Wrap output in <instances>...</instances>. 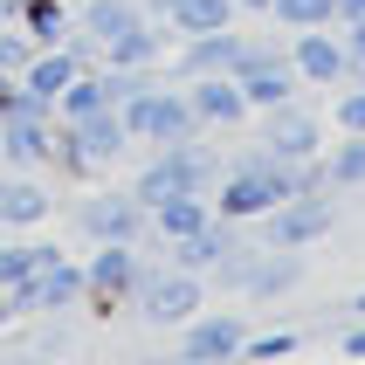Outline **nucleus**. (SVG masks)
Wrapping results in <instances>:
<instances>
[{"instance_id": "1", "label": "nucleus", "mask_w": 365, "mask_h": 365, "mask_svg": "<svg viewBox=\"0 0 365 365\" xmlns=\"http://www.w3.org/2000/svg\"><path fill=\"white\" fill-rule=\"evenodd\" d=\"M207 138V131H200ZM200 138H180V145H159L152 159L138 165V180H131V193H138V207H159L173 200V193H207L214 200V180H221V159L207 152Z\"/></svg>"}, {"instance_id": "2", "label": "nucleus", "mask_w": 365, "mask_h": 365, "mask_svg": "<svg viewBox=\"0 0 365 365\" xmlns=\"http://www.w3.org/2000/svg\"><path fill=\"white\" fill-rule=\"evenodd\" d=\"M124 131H131V145H180V138H200V118H193V103H186V83H145L138 97H124Z\"/></svg>"}, {"instance_id": "3", "label": "nucleus", "mask_w": 365, "mask_h": 365, "mask_svg": "<svg viewBox=\"0 0 365 365\" xmlns=\"http://www.w3.org/2000/svg\"><path fill=\"white\" fill-rule=\"evenodd\" d=\"M138 276H145L138 242H90V255H83V310H90V317H118V310H131Z\"/></svg>"}, {"instance_id": "4", "label": "nucleus", "mask_w": 365, "mask_h": 365, "mask_svg": "<svg viewBox=\"0 0 365 365\" xmlns=\"http://www.w3.org/2000/svg\"><path fill=\"white\" fill-rule=\"evenodd\" d=\"M235 83H242L248 110H276V103L304 97V76H297V62H289V41H242Z\"/></svg>"}, {"instance_id": "5", "label": "nucleus", "mask_w": 365, "mask_h": 365, "mask_svg": "<svg viewBox=\"0 0 365 365\" xmlns=\"http://www.w3.org/2000/svg\"><path fill=\"white\" fill-rule=\"evenodd\" d=\"M131 304H138L152 324H173V331H180L193 310H207V276H200V269H180V262H145Z\"/></svg>"}, {"instance_id": "6", "label": "nucleus", "mask_w": 365, "mask_h": 365, "mask_svg": "<svg viewBox=\"0 0 365 365\" xmlns=\"http://www.w3.org/2000/svg\"><path fill=\"white\" fill-rule=\"evenodd\" d=\"M248 227L269 248H310V242H324L331 227H338V200L331 193H289V200H276L262 221H248Z\"/></svg>"}, {"instance_id": "7", "label": "nucleus", "mask_w": 365, "mask_h": 365, "mask_svg": "<svg viewBox=\"0 0 365 365\" xmlns=\"http://www.w3.org/2000/svg\"><path fill=\"white\" fill-rule=\"evenodd\" d=\"M255 145H269L276 159H317L324 152V118L310 110L304 97H289V103H276V110H255Z\"/></svg>"}, {"instance_id": "8", "label": "nucleus", "mask_w": 365, "mask_h": 365, "mask_svg": "<svg viewBox=\"0 0 365 365\" xmlns=\"http://www.w3.org/2000/svg\"><path fill=\"white\" fill-rule=\"evenodd\" d=\"M7 297H14L21 317H69V310H83V262L62 255V262H48L41 276H28V283L7 289Z\"/></svg>"}, {"instance_id": "9", "label": "nucleus", "mask_w": 365, "mask_h": 365, "mask_svg": "<svg viewBox=\"0 0 365 365\" xmlns=\"http://www.w3.org/2000/svg\"><path fill=\"white\" fill-rule=\"evenodd\" d=\"M248 345V324L235 317V310H193L180 324V359L193 365H221V359H242Z\"/></svg>"}, {"instance_id": "10", "label": "nucleus", "mask_w": 365, "mask_h": 365, "mask_svg": "<svg viewBox=\"0 0 365 365\" xmlns=\"http://www.w3.org/2000/svg\"><path fill=\"white\" fill-rule=\"evenodd\" d=\"M76 227L90 242H138L145 235V207H138L131 186H103V193H90V200L76 207Z\"/></svg>"}, {"instance_id": "11", "label": "nucleus", "mask_w": 365, "mask_h": 365, "mask_svg": "<svg viewBox=\"0 0 365 365\" xmlns=\"http://www.w3.org/2000/svg\"><path fill=\"white\" fill-rule=\"evenodd\" d=\"M289 62H297L304 90H338V83L351 76L345 35H338V28H297V35H289Z\"/></svg>"}, {"instance_id": "12", "label": "nucleus", "mask_w": 365, "mask_h": 365, "mask_svg": "<svg viewBox=\"0 0 365 365\" xmlns=\"http://www.w3.org/2000/svg\"><path fill=\"white\" fill-rule=\"evenodd\" d=\"M235 248H248V221H235V214H214L207 227H193V235H180V242H165V262L180 269H221Z\"/></svg>"}, {"instance_id": "13", "label": "nucleus", "mask_w": 365, "mask_h": 365, "mask_svg": "<svg viewBox=\"0 0 365 365\" xmlns=\"http://www.w3.org/2000/svg\"><path fill=\"white\" fill-rule=\"evenodd\" d=\"M48 145H56V118H41V110L0 118V165L7 173H48Z\"/></svg>"}, {"instance_id": "14", "label": "nucleus", "mask_w": 365, "mask_h": 365, "mask_svg": "<svg viewBox=\"0 0 365 365\" xmlns=\"http://www.w3.org/2000/svg\"><path fill=\"white\" fill-rule=\"evenodd\" d=\"M242 41L235 28H207V35H180V48H173V83L186 76H235V62H242Z\"/></svg>"}, {"instance_id": "15", "label": "nucleus", "mask_w": 365, "mask_h": 365, "mask_svg": "<svg viewBox=\"0 0 365 365\" xmlns=\"http://www.w3.org/2000/svg\"><path fill=\"white\" fill-rule=\"evenodd\" d=\"M186 103H193L200 131H235V124H248V118H255L235 76H186Z\"/></svg>"}, {"instance_id": "16", "label": "nucleus", "mask_w": 365, "mask_h": 365, "mask_svg": "<svg viewBox=\"0 0 365 365\" xmlns=\"http://www.w3.org/2000/svg\"><path fill=\"white\" fill-rule=\"evenodd\" d=\"M48 186H41V173H7V186H0V227L7 235H28V227L48 221Z\"/></svg>"}, {"instance_id": "17", "label": "nucleus", "mask_w": 365, "mask_h": 365, "mask_svg": "<svg viewBox=\"0 0 365 365\" xmlns=\"http://www.w3.org/2000/svg\"><path fill=\"white\" fill-rule=\"evenodd\" d=\"M62 124H76V145L90 152V165L124 159V145H131V131H124V110H118V103H103V110H90V118H62Z\"/></svg>"}, {"instance_id": "18", "label": "nucleus", "mask_w": 365, "mask_h": 365, "mask_svg": "<svg viewBox=\"0 0 365 365\" xmlns=\"http://www.w3.org/2000/svg\"><path fill=\"white\" fill-rule=\"evenodd\" d=\"M76 69H83V56L69 48V41H56V48H35V62H28L14 83L28 90V97H48V103H56L62 90H69V76H76Z\"/></svg>"}, {"instance_id": "19", "label": "nucleus", "mask_w": 365, "mask_h": 365, "mask_svg": "<svg viewBox=\"0 0 365 365\" xmlns=\"http://www.w3.org/2000/svg\"><path fill=\"white\" fill-rule=\"evenodd\" d=\"M207 221H214V200H207V193H173V200L145 207V227H152L159 242H180V235H193V227H207Z\"/></svg>"}, {"instance_id": "20", "label": "nucleus", "mask_w": 365, "mask_h": 365, "mask_svg": "<svg viewBox=\"0 0 365 365\" xmlns=\"http://www.w3.org/2000/svg\"><path fill=\"white\" fill-rule=\"evenodd\" d=\"M69 248L56 242H35V235H14V242H0V289H21L28 276H41L48 262H62Z\"/></svg>"}, {"instance_id": "21", "label": "nucleus", "mask_w": 365, "mask_h": 365, "mask_svg": "<svg viewBox=\"0 0 365 365\" xmlns=\"http://www.w3.org/2000/svg\"><path fill=\"white\" fill-rule=\"evenodd\" d=\"M235 21H242L235 0H173L165 7V28L173 35H207V28H235Z\"/></svg>"}, {"instance_id": "22", "label": "nucleus", "mask_w": 365, "mask_h": 365, "mask_svg": "<svg viewBox=\"0 0 365 365\" xmlns=\"http://www.w3.org/2000/svg\"><path fill=\"white\" fill-rule=\"evenodd\" d=\"M14 21L35 35V48H56V41H69V28H76V0H28Z\"/></svg>"}, {"instance_id": "23", "label": "nucleus", "mask_w": 365, "mask_h": 365, "mask_svg": "<svg viewBox=\"0 0 365 365\" xmlns=\"http://www.w3.org/2000/svg\"><path fill=\"white\" fill-rule=\"evenodd\" d=\"M324 165H331V186L338 193L365 186V131H338V145H324Z\"/></svg>"}, {"instance_id": "24", "label": "nucleus", "mask_w": 365, "mask_h": 365, "mask_svg": "<svg viewBox=\"0 0 365 365\" xmlns=\"http://www.w3.org/2000/svg\"><path fill=\"white\" fill-rule=\"evenodd\" d=\"M269 21L283 35H297V28H338V0H276Z\"/></svg>"}, {"instance_id": "25", "label": "nucleus", "mask_w": 365, "mask_h": 365, "mask_svg": "<svg viewBox=\"0 0 365 365\" xmlns=\"http://www.w3.org/2000/svg\"><path fill=\"white\" fill-rule=\"evenodd\" d=\"M103 69H76V76H69V90H62L56 97V118H90V110H103Z\"/></svg>"}, {"instance_id": "26", "label": "nucleus", "mask_w": 365, "mask_h": 365, "mask_svg": "<svg viewBox=\"0 0 365 365\" xmlns=\"http://www.w3.org/2000/svg\"><path fill=\"white\" fill-rule=\"evenodd\" d=\"M48 173H62V180H76V186L97 173V165H90V152L76 145V124H62V118H56V145H48Z\"/></svg>"}, {"instance_id": "27", "label": "nucleus", "mask_w": 365, "mask_h": 365, "mask_svg": "<svg viewBox=\"0 0 365 365\" xmlns=\"http://www.w3.org/2000/svg\"><path fill=\"white\" fill-rule=\"evenodd\" d=\"M28 62H35V35H28L21 21H0V69H7V76H21Z\"/></svg>"}, {"instance_id": "28", "label": "nucleus", "mask_w": 365, "mask_h": 365, "mask_svg": "<svg viewBox=\"0 0 365 365\" xmlns=\"http://www.w3.org/2000/svg\"><path fill=\"white\" fill-rule=\"evenodd\" d=\"M338 131H365V76H345L338 83Z\"/></svg>"}, {"instance_id": "29", "label": "nucleus", "mask_w": 365, "mask_h": 365, "mask_svg": "<svg viewBox=\"0 0 365 365\" xmlns=\"http://www.w3.org/2000/svg\"><path fill=\"white\" fill-rule=\"evenodd\" d=\"M304 345L297 331H248V345H242V359H289V351Z\"/></svg>"}, {"instance_id": "30", "label": "nucleus", "mask_w": 365, "mask_h": 365, "mask_svg": "<svg viewBox=\"0 0 365 365\" xmlns=\"http://www.w3.org/2000/svg\"><path fill=\"white\" fill-rule=\"evenodd\" d=\"M338 35H345V62H351V76H365V14H359V21H338Z\"/></svg>"}, {"instance_id": "31", "label": "nucleus", "mask_w": 365, "mask_h": 365, "mask_svg": "<svg viewBox=\"0 0 365 365\" xmlns=\"http://www.w3.org/2000/svg\"><path fill=\"white\" fill-rule=\"evenodd\" d=\"M62 345H69V331H62V324H48V331L35 338V351H62Z\"/></svg>"}, {"instance_id": "32", "label": "nucleus", "mask_w": 365, "mask_h": 365, "mask_svg": "<svg viewBox=\"0 0 365 365\" xmlns=\"http://www.w3.org/2000/svg\"><path fill=\"white\" fill-rule=\"evenodd\" d=\"M338 345H345V351H351V359H365V317H359V324H351V331H345V338H338Z\"/></svg>"}, {"instance_id": "33", "label": "nucleus", "mask_w": 365, "mask_h": 365, "mask_svg": "<svg viewBox=\"0 0 365 365\" xmlns=\"http://www.w3.org/2000/svg\"><path fill=\"white\" fill-rule=\"evenodd\" d=\"M14 317H21V310H14V297H7V289H0V331L14 324Z\"/></svg>"}, {"instance_id": "34", "label": "nucleus", "mask_w": 365, "mask_h": 365, "mask_svg": "<svg viewBox=\"0 0 365 365\" xmlns=\"http://www.w3.org/2000/svg\"><path fill=\"white\" fill-rule=\"evenodd\" d=\"M365 14V0H338V21H359Z\"/></svg>"}, {"instance_id": "35", "label": "nucleus", "mask_w": 365, "mask_h": 365, "mask_svg": "<svg viewBox=\"0 0 365 365\" xmlns=\"http://www.w3.org/2000/svg\"><path fill=\"white\" fill-rule=\"evenodd\" d=\"M7 103H14V76H7V69H0V110H7Z\"/></svg>"}, {"instance_id": "36", "label": "nucleus", "mask_w": 365, "mask_h": 365, "mask_svg": "<svg viewBox=\"0 0 365 365\" xmlns=\"http://www.w3.org/2000/svg\"><path fill=\"white\" fill-rule=\"evenodd\" d=\"M235 7H242V14H269V7H276V0H235Z\"/></svg>"}, {"instance_id": "37", "label": "nucleus", "mask_w": 365, "mask_h": 365, "mask_svg": "<svg viewBox=\"0 0 365 365\" xmlns=\"http://www.w3.org/2000/svg\"><path fill=\"white\" fill-rule=\"evenodd\" d=\"M351 317H365V289H359V297H351Z\"/></svg>"}, {"instance_id": "38", "label": "nucleus", "mask_w": 365, "mask_h": 365, "mask_svg": "<svg viewBox=\"0 0 365 365\" xmlns=\"http://www.w3.org/2000/svg\"><path fill=\"white\" fill-rule=\"evenodd\" d=\"M0 186H7V165H0Z\"/></svg>"}]
</instances>
